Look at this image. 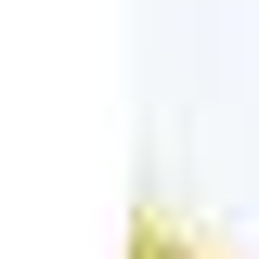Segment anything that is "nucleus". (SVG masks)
Masks as SVG:
<instances>
[{"label": "nucleus", "instance_id": "obj_1", "mask_svg": "<svg viewBox=\"0 0 259 259\" xmlns=\"http://www.w3.org/2000/svg\"><path fill=\"white\" fill-rule=\"evenodd\" d=\"M156 259H168V246H156Z\"/></svg>", "mask_w": 259, "mask_h": 259}]
</instances>
